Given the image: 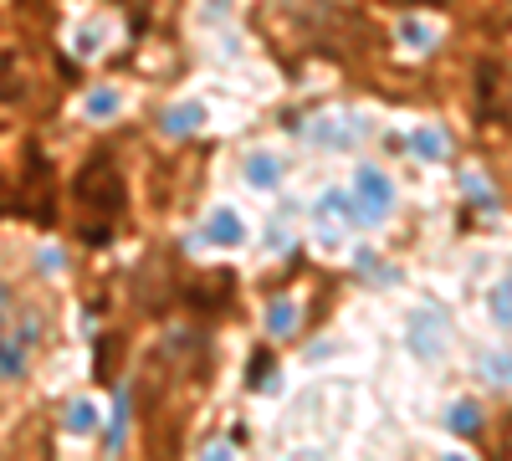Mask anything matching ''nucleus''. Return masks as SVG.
<instances>
[{"label":"nucleus","instance_id":"obj_1","mask_svg":"<svg viewBox=\"0 0 512 461\" xmlns=\"http://www.w3.org/2000/svg\"><path fill=\"white\" fill-rule=\"evenodd\" d=\"M123 205H128V190H123L118 159L113 154H93L77 170V180H72V211H77L82 231H88V236H108L118 226V216H123Z\"/></svg>","mask_w":512,"mask_h":461},{"label":"nucleus","instance_id":"obj_2","mask_svg":"<svg viewBox=\"0 0 512 461\" xmlns=\"http://www.w3.org/2000/svg\"><path fill=\"white\" fill-rule=\"evenodd\" d=\"M26 369V339H21V318L11 287H0V374H21Z\"/></svg>","mask_w":512,"mask_h":461},{"label":"nucleus","instance_id":"obj_3","mask_svg":"<svg viewBox=\"0 0 512 461\" xmlns=\"http://www.w3.org/2000/svg\"><path fill=\"white\" fill-rule=\"evenodd\" d=\"M390 6H446V0H390Z\"/></svg>","mask_w":512,"mask_h":461}]
</instances>
